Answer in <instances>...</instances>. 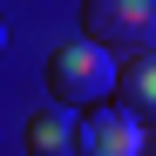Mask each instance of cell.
<instances>
[{
	"instance_id": "cell-6",
	"label": "cell",
	"mask_w": 156,
	"mask_h": 156,
	"mask_svg": "<svg viewBox=\"0 0 156 156\" xmlns=\"http://www.w3.org/2000/svg\"><path fill=\"white\" fill-rule=\"evenodd\" d=\"M0 48H7V20H0Z\"/></svg>"
},
{
	"instance_id": "cell-4",
	"label": "cell",
	"mask_w": 156,
	"mask_h": 156,
	"mask_svg": "<svg viewBox=\"0 0 156 156\" xmlns=\"http://www.w3.org/2000/svg\"><path fill=\"white\" fill-rule=\"evenodd\" d=\"M115 102H129V109L156 129V48H136V55L115 68Z\"/></svg>"
},
{
	"instance_id": "cell-7",
	"label": "cell",
	"mask_w": 156,
	"mask_h": 156,
	"mask_svg": "<svg viewBox=\"0 0 156 156\" xmlns=\"http://www.w3.org/2000/svg\"><path fill=\"white\" fill-rule=\"evenodd\" d=\"M143 156H149V149H143Z\"/></svg>"
},
{
	"instance_id": "cell-5",
	"label": "cell",
	"mask_w": 156,
	"mask_h": 156,
	"mask_svg": "<svg viewBox=\"0 0 156 156\" xmlns=\"http://www.w3.org/2000/svg\"><path fill=\"white\" fill-rule=\"evenodd\" d=\"M27 149H34V156H75V122L61 115V102L27 122Z\"/></svg>"
},
{
	"instance_id": "cell-3",
	"label": "cell",
	"mask_w": 156,
	"mask_h": 156,
	"mask_svg": "<svg viewBox=\"0 0 156 156\" xmlns=\"http://www.w3.org/2000/svg\"><path fill=\"white\" fill-rule=\"evenodd\" d=\"M149 149V122L129 102H88V122H75V156H143Z\"/></svg>"
},
{
	"instance_id": "cell-2",
	"label": "cell",
	"mask_w": 156,
	"mask_h": 156,
	"mask_svg": "<svg viewBox=\"0 0 156 156\" xmlns=\"http://www.w3.org/2000/svg\"><path fill=\"white\" fill-rule=\"evenodd\" d=\"M82 34L109 55L156 48V0H82Z\"/></svg>"
},
{
	"instance_id": "cell-1",
	"label": "cell",
	"mask_w": 156,
	"mask_h": 156,
	"mask_svg": "<svg viewBox=\"0 0 156 156\" xmlns=\"http://www.w3.org/2000/svg\"><path fill=\"white\" fill-rule=\"evenodd\" d=\"M48 95L55 102H102V95H115V55L109 48H95L88 34L82 41H61L55 55H48Z\"/></svg>"
}]
</instances>
